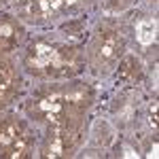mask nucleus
I'll use <instances>...</instances> for the list:
<instances>
[{
  "instance_id": "obj_7",
  "label": "nucleus",
  "mask_w": 159,
  "mask_h": 159,
  "mask_svg": "<svg viewBox=\"0 0 159 159\" xmlns=\"http://www.w3.org/2000/svg\"><path fill=\"white\" fill-rule=\"evenodd\" d=\"M21 40H24V28L19 25V21L13 19L11 15L0 13V57L15 51Z\"/></svg>"
},
{
  "instance_id": "obj_9",
  "label": "nucleus",
  "mask_w": 159,
  "mask_h": 159,
  "mask_svg": "<svg viewBox=\"0 0 159 159\" xmlns=\"http://www.w3.org/2000/svg\"><path fill=\"white\" fill-rule=\"evenodd\" d=\"M64 2V7H66V11H74V9H79V7H83L87 0H61Z\"/></svg>"
},
{
  "instance_id": "obj_10",
  "label": "nucleus",
  "mask_w": 159,
  "mask_h": 159,
  "mask_svg": "<svg viewBox=\"0 0 159 159\" xmlns=\"http://www.w3.org/2000/svg\"><path fill=\"white\" fill-rule=\"evenodd\" d=\"M125 4H129V0H108V7L112 9H123Z\"/></svg>"
},
{
  "instance_id": "obj_6",
  "label": "nucleus",
  "mask_w": 159,
  "mask_h": 159,
  "mask_svg": "<svg viewBox=\"0 0 159 159\" xmlns=\"http://www.w3.org/2000/svg\"><path fill=\"white\" fill-rule=\"evenodd\" d=\"M66 13L61 0H28L24 7V15L30 21H51Z\"/></svg>"
},
{
  "instance_id": "obj_4",
  "label": "nucleus",
  "mask_w": 159,
  "mask_h": 159,
  "mask_svg": "<svg viewBox=\"0 0 159 159\" xmlns=\"http://www.w3.org/2000/svg\"><path fill=\"white\" fill-rule=\"evenodd\" d=\"M32 142H34V138L24 121H19L15 117H0V157H30Z\"/></svg>"
},
{
  "instance_id": "obj_3",
  "label": "nucleus",
  "mask_w": 159,
  "mask_h": 159,
  "mask_svg": "<svg viewBox=\"0 0 159 159\" xmlns=\"http://www.w3.org/2000/svg\"><path fill=\"white\" fill-rule=\"evenodd\" d=\"M125 40L119 28L115 25H102L89 45V61L98 72H108L117 66L119 57L123 55Z\"/></svg>"
},
{
  "instance_id": "obj_2",
  "label": "nucleus",
  "mask_w": 159,
  "mask_h": 159,
  "mask_svg": "<svg viewBox=\"0 0 159 159\" xmlns=\"http://www.w3.org/2000/svg\"><path fill=\"white\" fill-rule=\"evenodd\" d=\"M24 66L36 76L70 79L83 68V55L72 45L34 40L24 55Z\"/></svg>"
},
{
  "instance_id": "obj_8",
  "label": "nucleus",
  "mask_w": 159,
  "mask_h": 159,
  "mask_svg": "<svg viewBox=\"0 0 159 159\" xmlns=\"http://www.w3.org/2000/svg\"><path fill=\"white\" fill-rule=\"evenodd\" d=\"M19 89V74L13 61L0 57V108H4Z\"/></svg>"
},
{
  "instance_id": "obj_1",
  "label": "nucleus",
  "mask_w": 159,
  "mask_h": 159,
  "mask_svg": "<svg viewBox=\"0 0 159 159\" xmlns=\"http://www.w3.org/2000/svg\"><path fill=\"white\" fill-rule=\"evenodd\" d=\"M93 100L91 89L85 83H70V85H55L38 91L28 102V115L34 121L47 123H79Z\"/></svg>"
},
{
  "instance_id": "obj_5",
  "label": "nucleus",
  "mask_w": 159,
  "mask_h": 159,
  "mask_svg": "<svg viewBox=\"0 0 159 159\" xmlns=\"http://www.w3.org/2000/svg\"><path fill=\"white\" fill-rule=\"evenodd\" d=\"M79 144V123H53L43 140V157H68Z\"/></svg>"
}]
</instances>
